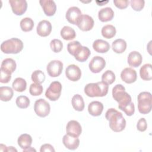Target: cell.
Wrapping results in <instances>:
<instances>
[{
	"instance_id": "cell-16",
	"label": "cell",
	"mask_w": 152,
	"mask_h": 152,
	"mask_svg": "<svg viewBox=\"0 0 152 152\" xmlns=\"http://www.w3.org/2000/svg\"><path fill=\"white\" fill-rule=\"evenodd\" d=\"M121 78L125 83L131 84L137 80V72L135 70L132 68H125L121 73Z\"/></svg>"
},
{
	"instance_id": "cell-8",
	"label": "cell",
	"mask_w": 152,
	"mask_h": 152,
	"mask_svg": "<svg viewBox=\"0 0 152 152\" xmlns=\"http://www.w3.org/2000/svg\"><path fill=\"white\" fill-rule=\"evenodd\" d=\"M47 72L51 77H56L61 75L63 70V63L59 60H53L46 66Z\"/></svg>"
},
{
	"instance_id": "cell-27",
	"label": "cell",
	"mask_w": 152,
	"mask_h": 152,
	"mask_svg": "<svg viewBox=\"0 0 152 152\" xmlns=\"http://www.w3.org/2000/svg\"><path fill=\"white\" fill-rule=\"evenodd\" d=\"M14 91L12 89L8 86L0 87V99L3 102L10 101L13 97Z\"/></svg>"
},
{
	"instance_id": "cell-41",
	"label": "cell",
	"mask_w": 152,
	"mask_h": 152,
	"mask_svg": "<svg viewBox=\"0 0 152 152\" xmlns=\"http://www.w3.org/2000/svg\"><path fill=\"white\" fill-rule=\"evenodd\" d=\"M81 45L78 41H72L69 42L67 45V50L69 54L74 56V54L77 49Z\"/></svg>"
},
{
	"instance_id": "cell-1",
	"label": "cell",
	"mask_w": 152,
	"mask_h": 152,
	"mask_svg": "<svg viewBox=\"0 0 152 152\" xmlns=\"http://www.w3.org/2000/svg\"><path fill=\"white\" fill-rule=\"evenodd\" d=\"M105 117L109 121V127L113 131L118 132L125 129L126 121L121 112L114 108H110L106 111Z\"/></svg>"
},
{
	"instance_id": "cell-31",
	"label": "cell",
	"mask_w": 152,
	"mask_h": 152,
	"mask_svg": "<svg viewBox=\"0 0 152 152\" xmlns=\"http://www.w3.org/2000/svg\"><path fill=\"white\" fill-rule=\"evenodd\" d=\"M12 88L17 92H23L26 90L27 87L26 81L20 77H18L14 80L12 84Z\"/></svg>"
},
{
	"instance_id": "cell-9",
	"label": "cell",
	"mask_w": 152,
	"mask_h": 152,
	"mask_svg": "<svg viewBox=\"0 0 152 152\" xmlns=\"http://www.w3.org/2000/svg\"><path fill=\"white\" fill-rule=\"evenodd\" d=\"M94 24V21L91 17L87 14H82L77 21V26L81 30L87 31L93 28Z\"/></svg>"
},
{
	"instance_id": "cell-45",
	"label": "cell",
	"mask_w": 152,
	"mask_h": 152,
	"mask_svg": "<svg viewBox=\"0 0 152 152\" xmlns=\"http://www.w3.org/2000/svg\"><path fill=\"white\" fill-rule=\"evenodd\" d=\"M55 149L53 147L49 144H45L42 145L40 147V152H45V151H55Z\"/></svg>"
},
{
	"instance_id": "cell-46",
	"label": "cell",
	"mask_w": 152,
	"mask_h": 152,
	"mask_svg": "<svg viewBox=\"0 0 152 152\" xmlns=\"http://www.w3.org/2000/svg\"><path fill=\"white\" fill-rule=\"evenodd\" d=\"M17 151V150L14 148L12 146H10V147H7V151Z\"/></svg>"
},
{
	"instance_id": "cell-34",
	"label": "cell",
	"mask_w": 152,
	"mask_h": 152,
	"mask_svg": "<svg viewBox=\"0 0 152 152\" xmlns=\"http://www.w3.org/2000/svg\"><path fill=\"white\" fill-rule=\"evenodd\" d=\"M31 78L34 83L41 84L45 80V75L43 71L40 70H36L32 73Z\"/></svg>"
},
{
	"instance_id": "cell-48",
	"label": "cell",
	"mask_w": 152,
	"mask_h": 152,
	"mask_svg": "<svg viewBox=\"0 0 152 152\" xmlns=\"http://www.w3.org/2000/svg\"><path fill=\"white\" fill-rule=\"evenodd\" d=\"M107 2H108V1H106V2H103V3H104V4H105V3H107ZM99 5H100V6H102V5H103V4H101V2H100V4H99Z\"/></svg>"
},
{
	"instance_id": "cell-4",
	"label": "cell",
	"mask_w": 152,
	"mask_h": 152,
	"mask_svg": "<svg viewBox=\"0 0 152 152\" xmlns=\"http://www.w3.org/2000/svg\"><path fill=\"white\" fill-rule=\"evenodd\" d=\"M23 49V42L15 37L4 41L1 45V50L6 54H17Z\"/></svg>"
},
{
	"instance_id": "cell-15",
	"label": "cell",
	"mask_w": 152,
	"mask_h": 152,
	"mask_svg": "<svg viewBox=\"0 0 152 152\" xmlns=\"http://www.w3.org/2000/svg\"><path fill=\"white\" fill-rule=\"evenodd\" d=\"M52 28V24L49 21L43 20L38 23L36 28V31L37 34L40 36L46 37L50 34Z\"/></svg>"
},
{
	"instance_id": "cell-43",
	"label": "cell",
	"mask_w": 152,
	"mask_h": 152,
	"mask_svg": "<svg viewBox=\"0 0 152 152\" xmlns=\"http://www.w3.org/2000/svg\"><path fill=\"white\" fill-rule=\"evenodd\" d=\"M137 128L139 131L144 132L147 128V124L145 118H140L137 124Z\"/></svg>"
},
{
	"instance_id": "cell-19",
	"label": "cell",
	"mask_w": 152,
	"mask_h": 152,
	"mask_svg": "<svg viewBox=\"0 0 152 152\" xmlns=\"http://www.w3.org/2000/svg\"><path fill=\"white\" fill-rule=\"evenodd\" d=\"M91 52L90 49L86 46L81 45L75 50L74 56L76 60L79 62H84L88 58Z\"/></svg>"
},
{
	"instance_id": "cell-10",
	"label": "cell",
	"mask_w": 152,
	"mask_h": 152,
	"mask_svg": "<svg viewBox=\"0 0 152 152\" xmlns=\"http://www.w3.org/2000/svg\"><path fill=\"white\" fill-rule=\"evenodd\" d=\"M13 13L17 15H23L27 10V2L25 0H10Z\"/></svg>"
},
{
	"instance_id": "cell-29",
	"label": "cell",
	"mask_w": 152,
	"mask_h": 152,
	"mask_svg": "<svg viewBox=\"0 0 152 152\" xmlns=\"http://www.w3.org/2000/svg\"><path fill=\"white\" fill-rule=\"evenodd\" d=\"M61 36L65 40H73L76 37L75 30L71 27L65 26L61 30Z\"/></svg>"
},
{
	"instance_id": "cell-44",
	"label": "cell",
	"mask_w": 152,
	"mask_h": 152,
	"mask_svg": "<svg viewBox=\"0 0 152 152\" xmlns=\"http://www.w3.org/2000/svg\"><path fill=\"white\" fill-rule=\"evenodd\" d=\"M115 5L119 9H125L128 7L129 1L128 0H114Z\"/></svg>"
},
{
	"instance_id": "cell-39",
	"label": "cell",
	"mask_w": 152,
	"mask_h": 152,
	"mask_svg": "<svg viewBox=\"0 0 152 152\" xmlns=\"http://www.w3.org/2000/svg\"><path fill=\"white\" fill-rule=\"evenodd\" d=\"M129 2L132 8L136 11H141L145 4L144 0H131Z\"/></svg>"
},
{
	"instance_id": "cell-11",
	"label": "cell",
	"mask_w": 152,
	"mask_h": 152,
	"mask_svg": "<svg viewBox=\"0 0 152 152\" xmlns=\"http://www.w3.org/2000/svg\"><path fill=\"white\" fill-rule=\"evenodd\" d=\"M106 66L104 59L99 56H94L90 61L88 66L93 73L100 72Z\"/></svg>"
},
{
	"instance_id": "cell-32",
	"label": "cell",
	"mask_w": 152,
	"mask_h": 152,
	"mask_svg": "<svg viewBox=\"0 0 152 152\" xmlns=\"http://www.w3.org/2000/svg\"><path fill=\"white\" fill-rule=\"evenodd\" d=\"M102 35L106 39H112L116 33V28L110 24H107L103 26L101 30Z\"/></svg>"
},
{
	"instance_id": "cell-6",
	"label": "cell",
	"mask_w": 152,
	"mask_h": 152,
	"mask_svg": "<svg viewBox=\"0 0 152 152\" xmlns=\"http://www.w3.org/2000/svg\"><path fill=\"white\" fill-rule=\"evenodd\" d=\"M62 85L59 81H53L50 83L45 92V96L51 101L57 100L61 94Z\"/></svg>"
},
{
	"instance_id": "cell-40",
	"label": "cell",
	"mask_w": 152,
	"mask_h": 152,
	"mask_svg": "<svg viewBox=\"0 0 152 152\" xmlns=\"http://www.w3.org/2000/svg\"><path fill=\"white\" fill-rule=\"evenodd\" d=\"M11 78V73L0 69V82L1 83H8Z\"/></svg>"
},
{
	"instance_id": "cell-38",
	"label": "cell",
	"mask_w": 152,
	"mask_h": 152,
	"mask_svg": "<svg viewBox=\"0 0 152 152\" xmlns=\"http://www.w3.org/2000/svg\"><path fill=\"white\" fill-rule=\"evenodd\" d=\"M50 46L52 50L55 53L60 52L63 48L62 42L57 39H53L50 42Z\"/></svg>"
},
{
	"instance_id": "cell-24",
	"label": "cell",
	"mask_w": 152,
	"mask_h": 152,
	"mask_svg": "<svg viewBox=\"0 0 152 152\" xmlns=\"http://www.w3.org/2000/svg\"><path fill=\"white\" fill-rule=\"evenodd\" d=\"M17 142L20 148L25 150L30 147L32 144V138L29 134H23L18 138Z\"/></svg>"
},
{
	"instance_id": "cell-12",
	"label": "cell",
	"mask_w": 152,
	"mask_h": 152,
	"mask_svg": "<svg viewBox=\"0 0 152 152\" xmlns=\"http://www.w3.org/2000/svg\"><path fill=\"white\" fill-rule=\"evenodd\" d=\"M65 75L68 80L72 81H77L81 78V71L77 65L71 64L66 67Z\"/></svg>"
},
{
	"instance_id": "cell-47",
	"label": "cell",
	"mask_w": 152,
	"mask_h": 152,
	"mask_svg": "<svg viewBox=\"0 0 152 152\" xmlns=\"http://www.w3.org/2000/svg\"><path fill=\"white\" fill-rule=\"evenodd\" d=\"M36 151V150L34 149V148H32V147H29V148H27V149H25V150H23V152L24 151Z\"/></svg>"
},
{
	"instance_id": "cell-25",
	"label": "cell",
	"mask_w": 152,
	"mask_h": 152,
	"mask_svg": "<svg viewBox=\"0 0 152 152\" xmlns=\"http://www.w3.org/2000/svg\"><path fill=\"white\" fill-rule=\"evenodd\" d=\"M152 66L150 64H145L141 67L140 70V75L141 79L145 81L151 80L152 79Z\"/></svg>"
},
{
	"instance_id": "cell-23",
	"label": "cell",
	"mask_w": 152,
	"mask_h": 152,
	"mask_svg": "<svg viewBox=\"0 0 152 152\" xmlns=\"http://www.w3.org/2000/svg\"><path fill=\"white\" fill-rule=\"evenodd\" d=\"M114 17V11L110 7H105L100 10L98 12V17L102 22L111 21Z\"/></svg>"
},
{
	"instance_id": "cell-14",
	"label": "cell",
	"mask_w": 152,
	"mask_h": 152,
	"mask_svg": "<svg viewBox=\"0 0 152 152\" xmlns=\"http://www.w3.org/2000/svg\"><path fill=\"white\" fill-rule=\"evenodd\" d=\"M81 15L82 13L79 8L77 7H71L67 10L65 17L69 23L77 25V21Z\"/></svg>"
},
{
	"instance_id": "cell-30",
	"label": "cell",
	"mask_w": 152,
	"mask_h": 152,
	"mask_svg": "<svg viewBox=\"0 0 152 152\" xmlns=\"http://www.w3.org/2000/svg\"><path fill=\"white\" fill-rule=\"evenodd\" d=\"M71 102L72 107L75 110L81 112L84 110L85 104L83 98L81 95L78 94H75L72 98Z\"/></svg>"
},
{
	"instance_id": "cell-42",
	"label": "cell",
	"mask_w": 152,
	"mask_h": 152,
	"mask_svg": "<svg viewBox=\"0 0 152 152\" xmlns=\"http://www.w3.org/2000/svg\"><path fill=\"white\" fill-rule=\"evenodd\" d=\"M121 110L124 111L125 114L127 116H132L135 112V106H134V104L131 102L129 104H128V105L125 106V107H124Z\"/></svg>"
},
{
	"instance_id": "cell-5",
	"label": "cell",
	"mask_w": 152,
	"mask_h": 152,
	"mask_svg": "<svg viewBox=\"0 0 152 152\" xmlns=\"http://www.w3.org/2000/svg\"><path fill=\"white\" fill-rule=\"evenodd\" d=\"M152 97L150 92L142 91L138 96V109L142 114H147L151 110Z\"/></svg>"
},
{
	"instance_id": "cell-26",
	"label": "cell",
	"mask_w": 152,
	"mask_h": 152,
	"mask_svg": "<svg viewBox=\"0 0 152 152\" xmlns=\"http://www.w3.org/2000/svg\"><path fill=\"white\" fill-rule=\"evenodd\" d=\"M112 48L114 52L116 53H122L126 49V42L122 39H118L113 42Z\"/></svg>"
},
{
	"instance_id": "cell-13",
	"label": "cell",
	"mask_w": 152,
	"mask_h": 152,
	"mask_svg": "<svg viewBox=\"0 0 152 152\" xmlns=\"http://www.w3.org/2000/svg\"><path fill=\"white\" fill-rule=\"evenodd\" d=\"M66 134L70 136L78 137L82 132V128L80 124L75 120L69 121L66 126Z\"/></svg>"
},
{
	"instance_id": "cell-35",
	"label": "cell",
	"mask_w": 152,
	"mask_h": 152,
	"mask_svg": "<svg viewBox=\"0 0 152 152\" xmlns=\"http://www.w3.org/2000/svg\"><path fill=\"white\" fill-rule=\"evenodd\" d=\"M102 81L106 84H112L115 81V75L111 70L106 71L102 75Z\"/></svg>"
},
{
	"instance_id": "cell-20",
	"label": "cell",
	"mask_w": 152,
	"mask_h": 152,
	"mask_svg": "<svg viewBox=\"0 0 152 152\" xmlns=\"http://www.w3.org/2000/svg\"><path fill=\"white\" fill-rule=\"evenodd\" d=\"M142 61V57L141 55L137 51H132L128 55L127 61L129 66L137 68L139 66Z\"/></svg>"
},
{
	"instance_id": "cell-18",
	"label": "cell",
	"mask_w": 152,
	"mask_h": 152,
	"mask_svg": "<svg viewBox=\"0 0 152 152\" xmlns=\"http://www.w3.org/2000/svg\"><path fill=\"white\" fill-rule=\"evenodd\" d=\"M64 145L69 150H74L77 149L80 145V140L78 137H74L65 134L62 138Z\"/></svg>"
},
{
	"instance_id": "cell-2",
	"label": "cell",
	"mask_w": 152,
	"mask_h": 152,
	"mask_svg": "<svg viewBox=\"0 0 152 152\" xmlns=\"http://www.w3.org/2000/svg\"><path fill=\"white\" fill-rule=\"evenodd\" d=\"M109 90L107 84L100 81L96 83H88L84 87L85 94L90 97L105 96Z\"/></svg>"
},
{
	"instance_id": "cell-17",
	"label": "cell",
	"mask_w": 152,
	"mask_h": 152,
	"mask_svg": "<svg viewBox=\"0 0 152 152\" xmlns=\"http://www.w3.org/2000/svg\"><path fill=\"white\" fill-rule=\"evenodd\" d=\"M39 3L46 15L53 16L56 11V5L52 0H40Z\"/></svg>"
},
{
	"instance_id": "cell-37",
	"label": "cell",
	"mask_w": 152,
	"mask_h": 152,
	"mask_svg": "<svg viewBox=\"0 0 152 152\" xmlns=\"http://www.w3.org/2000/svg\"><path fill=\"white\" fill-rule=\"evenodd\" d=\"M43 88L40 84L33 83L30 85L29 88V92L31 95L33 96H40L43 92Z\"/></svg>"
},
{
	"instance_id": "cell-22",
	"label": "cell",
	"mask_w": 152,
	"mask_h": 152,
	"mask_svg": "<svg viewBox=\"0 0 152 152\" xmlns=\"http://www.w3.org/2000/svg\"><path fill=\"white\" fill-rule=\"evenodd\" d=\"M103 110V104L99 101H93L88 106V113L93 116H100Z\"/></svg>"
},
{
	"instance_id": "cell-7",
	"label": "cell",
	"mask_w": 152,
	"mask_h": 152,
	"mask_svg": "<svg viewBox=\"0 0 152 152\" xmlns=\"http://www.w3.org/2000/svg\"><path fill=\"white\" fill-rule=\"evenodd\" d=\"M34 110L37 116L41 118H44L47 116L50 113V104L45 99H39L34 103Z\"/></svg>"
},
{
	"instance_id": "cell-3",
	"label": "cell",
	"mask_w": 152,
	"mask_h": 152,
	"mask_svg": "<svg viewBox=\"0 0 152 152\" xmlns=\"http://www.w3.org/2000/svg\"><path fill=\"white\" fill-rule=\"evenodd\" d=\"M112 97L118 103V108L121 110L131 102V96L125 91V88L122 84H116L113 88Z\"/></svg>"
},
{
	"instance_id": "cell-36",
	"label": "cell",
	"mask_w": 152,
	"mask_h": 152,
	"mask_svg": "<svg viewBox=\"0 0 152 152\" xmlns=\"http://www.w3.org/2000/svg\"><path fill=\"white\" fill-rule=\"evenodd\" d=\"M30 100L26 96H20L17 97L15 100V103L20 109L27 108L30 105Z\"/></svg>"
},
{
	"instance_id": "cell-33",
	"label": "cell",
	"mask_w": 152,
	"mask_h": 152,
	"mask_svg": "<svg viewBox=\"0 0 152 152\" xmlns=\"http://www.w3.org/2000/svg\"><path fill=\"white\" fill-rule=\"evenodd\" d=\"M20 25L22 31L28 32L33 30L34 24L33 20L31 18L25 17L21 20Z\"/></svg>"
},
{
	"instance_id": "cell-21",
	"label": "cell",
	"mask_w": 152,
	"mask_h": 152,
	"mask_svg": "<svg viewBox=\"0 0 152 152\" xmlns=\"http://www.w3.org/2000/svg\"><path fill=\"white\" fill-rule=\"evenodd\" d=\"M93 49L97 53H106L110 48L109 43L102 39H97L93 43Z\"/></svg>"
},
{
	"instance_id": "cell-28",
	"label": "cell",
	"mask_w": 152,
	"mask_h": 152,
	"mask_svg": "<svg viewBox=\"0 0 152 152\" xmlns=\"http://www.w3.org/2000/svg\"><path fill=\"white\" fill-rule=\"evenodd\" d=\"M16 67V62L12 58H6L4 59L1 65V69L8 71L11 74L15 71Z\"/></svg>"
}]
</instances>
